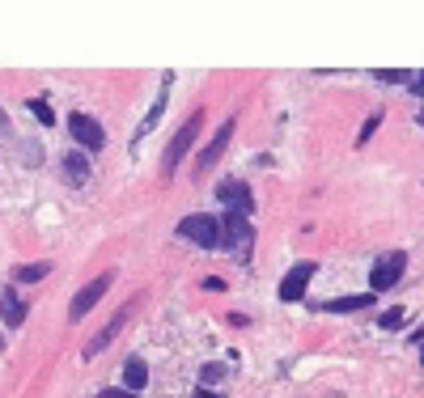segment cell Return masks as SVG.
Listing matches in <instances>:
<instances>
[{"instance_id":"cell-4","label":"cell","mask_w":424,"mask_h":398,"mask_svg":"<svg viewBox=\"0 0 424 398\" xmlns=\"http://www.w3.org/2000/svg\"><path fill=\"white\" fill-rule=\"evenodd\" d=\"M195 136H199V110L179 128V136L170 140V148H166V157H162V174H174V169L183 165V157L191 153V144H195Z\"/></svg>"},{"instance_id":"cell-9","label":"cell","mask_w":424,"mask_h":398,"mask_svg":"<svg viewBox=\"0 0 424 398\" xmlns=\"http://www.w3.org/2000/svg\"><path fill=\"white\" fill-rule=\"evenodd\" d=\"M229 136H234V119H225V123H221V132L204 144V153H199L195 169H212V165H217V161H221V153H225V144H229Z\"/></svg>"},{"instance_id":"cell-20","label":"cell","mask_w":424,"mask_h":398,"mask_svg":"<svg viewBox=\"0 0 424 398\" xmlns=\"http://www.w3.org/2000/svg\"><path fill=\"white\" fill-rule=\"evenodd\" d=\"M382 326H386V330H399V326H403V305H399V309H386V314H382Z\"/></svg>"},{"instance_id":"cell-14","label":"cell","mask_w":424,"mask_h":398,"mask_svg":"<svg viewBox=\"0 0 424 398\" xmlns=\"http://www.w3.org/2000/svg\"><path fill=\"white\" fill-rule=\"evenodd\" d=\"M374 305V293H356V297H335V301H327L323 309L327 314H361V309H369Z\"/></svg>"},{"instance_id":"cell-8","label":"cell","mask_w":424,"mask_h":398,"mask_svg":"<svg viewBox=\"0 0 424 398\" xmlns=\"http://www.w3.org/2000/svg\"><path fill=\"white\" fill-rule=\"evenodd\" d=\"M310 280H314V263H297V267L280 280V301H301Z\"/></svg>"},{"instance_id":"cell-26","label":"cell","mask_w":424,"mask_h":398,"mask_svg":"<svg viewBox=\"0 0 424 398\" xmlns=\"http://www.w3.org/2000/svg\"><path fill=\"white\" fill-rule=\"evenodd\" d=\"M0 132H9V119H5V106H0Z\"/></svg>"},{"instance_id":"cell-1","label":"cell","mask_w":424,"mask_h":398,"mask_svg":"<svg viewBox=\"0 0 424 398\" xmlns=\"http://www.w3.org/2000/svg\"><path fill=\"white\" fill-rule=\"evenodd\" d=\"M221 246L238 263H246L250 259V246H255V224L246 216H238V212H225V220H221Z\"/></svg>"},{"instance_id":"cell-11","label":"cell","mask_w":424,"mask_h":398,"mask_svg":"<svg viewBox=\"0 0 424 398\" xmlns=\"http://www.w3.org/2000/svg\"><path fill=\"white\" fill-rule=\"evenodd\" d=\"M0 318H5L9 326H22L26 322V305L17 297V289H0Z\"/></svg>"},{"instance_id":"cell-15","label":"cell","mask_w":424,"mask_h":398,"mask_svg":"<svg viewBox=\"0 0 424 398\" xmlns=\"http://www.w3.org/2000/svg\"><path fill=\"white\" fill-rule=\"evenodd\" d=\"M64 174L73 187H85L89 183V153H68L64 157Z\"/></svg>"},{"instance_id":"cell-19","label":"cell","mask_w":424,"mask_h":398,"mask_svg":"<svg viewBox=\"0 0 424 398\" xmlns=\"http://www.w3.org/2000/svg\"><path fill=\"white\" fill-rule=\"evenodd\" d=\"M225 369H229V365H204V369H199L204 385H212V381H221V377H225Z\"/></svg>"},{"instance_id":"cell-2","label":"cell","mask_w":424,"mask_h":398,"mask_svg":"<svg viewBox=\"0 0 424 398\" xmlns=\"http://www.w3.org/2000/svg\"><path fill=\"white\" fill-rule=\"evenodd\" d=\"M179 234L191 238V242L204 246V250H217V246H221V220L208 216V212H195V216H187V220L179 224Z\"/></svg>"},{"instance_id":"cell-3","label":"cell","mask_w":424,"mask_h":398,"mask_svg":"<svg viewBox=\"0 0 424 398\" xmlns=\"http://www.w3.org/2000/svg\"><path fill=\"white\" fill-rule=\"evenodd\" d=\"M403 271H407V254H403V250H391V254H382V259L374 263V271H369V289H374V293H386V289H395V284L403 280Z\"/></svg>"},{"instance_id":"cell-24","label":"cell","mask_w":424,"mask_h":398,"mask_svg":"<svg viewBox=\"0 0 424 398\" xmlns=\"http://www.w3.org/2000/svg\"><path fill=\"white\" fill-rule=\"evenodd\" d=\"M407 81H411V93H420V98H424V72H416V77H407Z\"/></svg>"},{"instance_id":"cell-10","label":"cell","mask_w":424,"mask_h":398,"mask_svg":"<svg viewBox=\"0 0 424 398\" xmlns=\"http://www.w3.org/2000/svg\"><path fill=\"white\" fill-rule=\"evenodd\" d=\"M123 326H128V309H119V314H115L111 322H106V326H102V330H98V335L89 339V344H85V356L93 360V356H98V352H102V348H106V344H111V339H115V335L123 330Z\"/></svg>"},{"instance_id":"cell-23","label":"cell","mask_w":424,"mask_h":398,"mask_svg":"<svg viewBox=\"0 0 424 398\" xmlns=\"http://www.w3.org/2000/svg\"><path fill=\"white\" fill-rule=\"evenodd\" d=\"M22 161H26V165H38V144H26V153H22Z\"/></svg>"},{"instance_id":"cell-5","label":"cell","mask_w":424,"mask_h":398,"mask_svg":"<svg viewBox=\"0 0 424 398\" xmlns=\"http://www.w3.org/2000/svg\"><path fill=\"white\" fill-rule=\"evenodd\" d=\"M111 284H115V271H102L98 280H89L85 289L73 297V305H68V318H73V322H81V318H85V314H89V309H93V305L106 297V289H111Z\"/></svg>"},{"instance_id":"cell-6","label":"cell","mask_w":424,"mask_h":398,"mask_svg":"<svg viewBox=\"0 0 424 398\" xmlns=\"http://www.w3.org/2000/svg\"><path fill=\"white\" fill-rule=\"evenodd\" d=\"M68 132H73V140L81 144V148H89V153H98L102 144H106V132H102V123L98 119H89V115H68Z\"/></svg>"},{"instance_id":"cell-17","label":"cell","mask_w":424,"mask_h":398,"mask_svg":"<svg viewBox=\"0 0 424 398\" xmlns=\"http://www.w3.org/2000/svg\"><path fill=\"white\" fill-rule=\"evenodd\" d=\"M26 106L34 110V119H38V123H47V128H51V123H56V110H51V106H47L43 98H30Z\"/></svg>"},{"instance_id":"cell-16","label":"cell","mask_w":424,"mask_h":398,"mask_svg":"<svg viewBox=\"0 0 424 398\" xmlns=\"http://www.w3.org/2000/svg\"><path fill=\"white\" fill-rule=\"evenodd\" d=\"M47 271H51V263H22V267L13 271V280H17V284H38Z\"/></svg>"},{"instance_id":"cell-27","label":"cell","mask_w":424,"mask_h":398,"mask_svg":"<svg viewBox=\"0 0 424 398\" xmlns=\"http://www.w3.org/2000/svg\"><path fill=\"white\" fill-rule=\"evenodd\" d=\"M420 360H424V344H420Z\"/></svg>"},{"instance_id":"cell-28","label":"cell","mask_w":424,"mask_h":398,"mask_svg":"<svg viewBox=\"0 0 424 398\" xmlns=\"http://www.w3.org/2000/svg\"><path fill=\"white\" fill-rule=\"evenodd\" d=\"M420 123H424V115H420Z\"/></svg>"},{"instance_id":"cell-25","label":"cell","mask_w":424,"mask_h":398,"mask_svg":"<svg viewBox=\"0 0 424 398\" xmlns=\"http://www.w3.org/2000/svg\"><path fill=\"white\" fill-rule=\"evenodd\" d=\"M195 398H221V394H212V390H204V385H199V390H195Z\"/></svg>"},{"instance_id":"cell-12","label":"cell","mask_w":424,"mask_h":398,"mask_svg":"<svg viewBox=\"0 0 424 398\" xmlns=\"http://www.w3.org/2000/svg\"><path fill=\"white\" fill-rule=\"evenodd\" d=\"M144 381H149V365L140 356H128L123 360V390L136 394V390H144Z\"/></svg>"},{"instance_id":"cell-18","label":"cell","mask_w":424,"mask_h":398,"mask_svg":"<svg viewBox=\"0 0 424 398\" xmlns=\"http://www.w3.org/2000/svg\"><path fill=\"white\" fill-rule=\"evenodd\" d=\"M411 72H403V68H378L374 72V81H382V85H403Z\"/></svg>"},{"instance_id":"cell-22","label":"cell","mask_w":424,"mask_h":398,"mask_svg":"<svg viewBox=\"0 0 424 398\" xmlns=\"http://www.w3.org/2000/svg\"><path fill=\"white\" fill-rule=\"evenodd\" d=\"M93 398H136V394H128V390H98Z\"/></svg>"},{"instance_id":"cell-13","label":"cell","mask_w":424,"mask_h":398,"mask_svg":"<svg viewBox=\"0 0 424 398\" xmlns=\"http://www.w3.org/2000/svg\"><path fill=\"white\" fill-rule=\"evenodd\" d=\"M166 102H170V89L162 85V93H157V98H153V106H149V119L136 128V144H140V140H144V136H149L157 123H162V115H166Z\"/></svg>"},{"instance_id":"cell-7","label":"cell","mask_w":424,"mask_h":398,"mask_svg":"<svg viewBox=\"0 0 424 398\" xmlns=\"http://www.w3.org/2000/svg\"><path fill=\"white\" fill-rule=\"evenodd\" d=\"M217 195H221V204H225L229 212H238V216H250V212H255V195H250V187H246V183H238V178L221 183V187H217Z\"/></svg>"},{"instance_id":"cell-21","label":"cell","mask_w":424,"mask_h":398,"mask_svg":"<svg viewBox=\"0 0 424 398\" xmlns=\"http://www.w3.org/2000/svg\"><path fill=\"white\" fill-rule=\"evenodd\" d=\"M378 119H382V115H369V119H365V128H361V136H356V144H365L369 136H374V132H378Z\"/></svg>"}]
</instances>
